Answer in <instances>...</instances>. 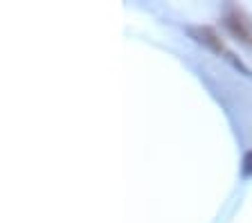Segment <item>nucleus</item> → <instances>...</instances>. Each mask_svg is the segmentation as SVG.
<instances>
[{
    "instance_id": "obj_1",
    "label": "nucleus",
    "mask_w": 252,
    "mask_h": 223,
    "mask_svg": "<svg viewBox=\"0 0 252 223\" xmlns=\"http://www.w3.org/2000/svg\"><path fill=\"white\" fill-rule=\"evenodd\" d=\"M223 21H225V27L230 30L232 34H234L236 38H239V41L252 48V23H250V18H248L241 9L230 7Z\"/></svg>"
},
{
    "instance_id": "obj_2",
    "label": "nucleus",
    "mask_w": 252,
    "mask_h": 223,
    "mask_svg": "<svg viewBox=\"0 0 252 223\" xmlns=\"http://www.w3.org/2000/svg\"><path fill=\"white\" fill-rule=\"evenodd\" d=\"M187 32L191 34V38L194 41H198L200 45H205V48H210V50H214V52H225L227 54V59H232V54L225 50V45H223V41H220V36L216 34V30H212V27H207V25H198V27H187Z\"/></svg>"
},
{
    "instance_id": "obj_3",
    "label": "nucleus",
    "mask_w": 252,
    "mask_h": 223,
    "mask_svg": "<svg viewBox=\"0 0 252 223\" xmlns=\"http://www.w3.org/2000/svg\"><path fill=\"white\" fill-rule=\"evenodd\" d=\"M243 174L246 176L252 174V151H248V154L243 156Z\"/></svg>"
}]
</instances>
